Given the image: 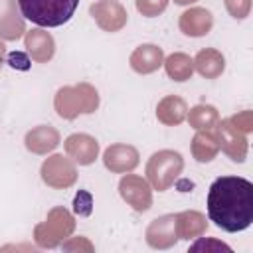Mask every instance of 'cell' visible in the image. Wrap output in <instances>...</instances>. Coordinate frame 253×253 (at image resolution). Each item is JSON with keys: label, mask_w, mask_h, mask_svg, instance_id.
<instances>
[{"label": "cell", "mask_w": 253, "mask_h": 253, "mask_svg": "<svg viewBox=\"0 0 253 253\" xmlns=\"http://www.w3.org/2000/svg\"><path fill=\"white\" fill-rule=\"evenodd\" d=\"M184 168V158L176 150H158L150 156L146 164V178L154 190H168Z\"/></svg>", "instance_id": "277c9868"}, {"label": "cell", "mask_w": 253, "mask_h": 253, "mask_svg": "<svg viewBox=\"0 0 253 253\" xmlns=\"http://www.w3.org/2000/svg\"><path fill=\"white\" fill-rule=\"evenodd\" d=\"M208 223L200 211H182L176 215V233L178 239H194L206 231Z\"/></svg>", "instance_id": "44dd1931"}, {"label": "cell", "mask_w": 253, "mask_h": 253, "mask_svg": "<svg viewBox=\"0 0 253 253\" xmlns=\"http://www.w3.org/2000/svg\"><path fill=\"white\" fill-rule=\"evenodd\" d=\"M241 132H249L251 130V113L249 111H245V113H239V115H235V117H231L229 119Z\"/></svg>", "instance_id": "83f0119b"}, {"label": "cell", "mask_w": 253, "mask_h": 253, "mask_svg": "<svg viewBox=\"0 0 253 253\" xmlns=\"http://www.w3.org/2000/svg\"><path fill=\"white\" fill-rule=\"evenodd\" d=\"M162 63H164V51L154 43H142L130 53V67L140 75L154 73Z\"/></svg>", "instance_id": "9a60e30c"}, {"label": "cell", "mask_w": 253, "mask_h": 253, "mask_svg": "<svg viewBox=\"0 0 253 253\" xmlns=\"http://www.w3.org/2000/svg\"><path fill=\"white\" fill-rule=\"evenodd\" d=\"M79 0H18L22 18L40 28H57L71 20Z\"/></svg>", "instance_id": "7a4b0ae2"}, {"label": "cell", "mask_w": 253, "mask_h": 253, "mask_svg": "<svg viewBox=\"0 0 253 253\" xmlns=\"http://www.w3.org/2000/svg\"><path fill=\"white\" fill-rule=\"evenodd\" d=\"M119 192L121 198L136 211H146L152 206V192L146 180L134 174H126L119 182Z\"/></svg>", "instance_id": "ba28073f"}, {"label": "cell", "mask_w": 253, "mask_h": 253, "mask_svg": "<svg viewBox=\"0 0 253 253\" xmlns=\"http://www.w3.org/2000/svg\"><path fill=\"white\" fill-rule=\"evenodd\" d=\"M202 249H206V251H231V247L229 245H225V243H221V241H217V239H204V237H200L194 245H190V251H202Z\"/></svg>", "instance_id": "484cf974"}, {"label": "cell", "mask_w": 253, "mask_h": 253, "mask_svg": "<svg viewBox=\"0 0 253 253\" xmlns=\"http://www.w3.org/2000/svg\"><path fill=\"white\" fill-rule=\"evenodd\" d=\"M162 65H164L168 77L174 79V81H188L192 77V73H194V61H192V57L186 55V53H180V51L168 55Z\"/></svg>", "instance_id": "7402d4cb"}, {"label": "cell", "mask_w": 253, "mask_h": 253, "mask_svg": "<svg viewBox=\"0 0 253 253\" xmlns=\"http://www.w3.org/2000/svg\"><path fill=\"white\" fill-rule=\"evenodd\" d=\"M26 32L24 18L16 0H0V38L18 40Z\"/></svg>", "instance_id": "4fadbf2b"}, {"label": "cell", "mask_w": 253, "mask_h": 253, "mask_svg": "<svg viewBox=\"0 0 253 253\" xmlns=\"http://www.w3.org/2000/svg\"><path fill=\"white\" fill-rule=\"evenodd\" d=\"M4 57H6V47H4V43L0 42V67H2V63H4Z\"/></svg>", "instance_id": "f1b7e54d"}, {"label": "cell", "mask_w": 253, "mask_h": 253, "mask_svg": "<svg viewBox=\"0 0 253 253\" xmlns=\"http://www.w3.org/2000/svg\"><path fill=\"white\" fill-rule=\"evenodd\" d=\"M180 30L184 36H190V38H202L206 36L211 26H213V16L210 10L206 8H190L186 10L182 16H180V22H178Z\"/></svg>", "instance_id": "5bb4252c"}, {"label": "cell", "mask_w": 253, "mask_h": 253, "mask_svg": "<svg viewBox=\"0 0 253 253\" xmlns=\"http://www.w3.org/2000/svg\"><path fill=\"white\" fill-rule=\"evenodd\" d=\"M186 119L196 130H211L219 123V113L211 105H196L194 109H190Z\"/></svg>", "instance_id": "603a6c76"}, {"label": "cell", "mask_w": 253, "mask_h": 253, "mask_svg": "<svg viewBox=\"0 0 253 253\" xmlns=\"http://www.w3.org/2000/svg\"><path fill=\"white\" fill-rule=\"evenodd\" d=\"M65 146V154L77 162L79 166H87V164H93L97 154H99V142L89 136V134H81V132H75L71 136L65 138L63 142Z\"/></svg>", "instance_id": "30bf717a"}, {"label": "cell", "mask_w": 253, "mask_h": 253, "mask_svg": "<svg viewBox=\"0 0 253 253\" xmlns=\"http://www.w3.org/2000/svg\"><path fill=\"white\" fill-rule=\"evenodd\" d=\"M225 8L235 20H243L251 10V0H225Z\"/></svg>", "instance_id": "d4e9b609"}, {"label": "cell", "mask_w": 253, "mask_h": 253, "mask_svg": "<svg viewBox=\"0 0 253 253\" xmlns=\"http://www.w3.org/2000/svg\"><path fill=\"white\" fill-rule=\"evenodd\" d=\"M8 63H10L14 69L26 71V69L30 67V57H28L26 53H22V51H14V53L8 55Z\"/></svg>", "instance_id": "4316f807"}, {"label": "cell", "mask_w": 253, "mask_h": 253, "mask_svg": "<svg viewBox=\"0 0 253 253\" xmlns=\"http://www.w3.org/2000/svg\"><path fill=\"white\" fill-rule=\"evenodd\" d=\"M59 144V132L49 125H40L26 134V148L34 154H47Z\"/></svg>", "instance_id": "e0dca14e"}, {"label": "cell", "mask_w": 253, "mask_h": 253, "mask_svg": "<svg viewBox=\"0 0 253 253\" xmlns=\"http://www.w3.org/2000/svg\"><path fill=\"white\" fill-rule=\"evenodd\" d=\"M103 162L111 172H130L138 166V150L130 144H111L103 152Z\"/></svg>", "instance_id": "7c38bea8"}, {"label": "cell", "mask_w": 253, "mask_h": 253, "mask_svg": "<svg viewBox=\"0 0 253 253\" xmlns=\"http://www.w3.org/2000/svg\"><path fill=\"white\" fill-rule=\"evenodd\" d=\"M166 6H168V0H136V10L146 18H154L162 14Z\"/></svg>", "instance_id": "cb8c5ba5"}, {"label": "cell", "mask_w": 253, "mask_h": 253, "mask_svg": "<svg viewBox=\"0 0 253 253\" xmlns=\"http://www.w3.org/2000/svg\"><path fill=\"white\" fill-rule=\"evenodd\" d=\"M89 12H91L93 20L97 22V26L105 32H119V30H123V26L128 20L126 10L117 0H99V2L91 4Z\"/></svg>", "instance_id": "9c48e42d"}, {"label": "cell", "mask_w": 253, "mask_h": 253, "mask_svg": "<svg viewBox=\"0 0 253 253\" xmlns=\"http://www.w3.org/2000/svg\"><path fill=\"white\" fill-rule=\"evenodd\" d=\"M146 241L154 249H168L178 241L176 233V215H160L150 221L146 229Z\"/></svg>", "instance_id": "8fae6325"}, {"label": "cell", "mask_w": 253, "mask_h": 253, "mask_svg": "<svg viewBox=\"0 0 253 253\" xmlns=\"http://www.w3.org/2000/svg\"><path fill=\"white\" fill-rule=\"evenodd\" d=\"M194 61V69L206 77V79H215L223 73L225 69V57L213 49V47H206V49H200L198 55L192 59Z\"/></svg>", "instance_id": "ac0fdd59"}, {"label": "cell", "mask_w": 253, "mask_h": 253, "mask_svg": "<svg viewBox=\"0 0 253 253\" xmlns=\"http://www.w3.org/2000/svg\"><path fill=\"white\" fill-rule=\"evenodd\" d=\"M219 152L215 130H198L192 138V154L198 162H211Z\"/></svg>", "instance_id": "ffe728a7"}, {"label": "cell", "mask_w": 253, "mask_h": 253, "mask_svg": "<svg viewBox=\"0 0 253 253\" xmlns=\"http://www.w3.org/2000/svg\"><path fill=\"white\" fill-rule=\"evenodd\" d=\"M71 231H73V217L63 208H55L49 211L47 219L36 227V241L42 247H55Z\"/></svg>", "instance_id": "5b68a950"}, {"label": "cell", "mask_w": 253, "mask_h": 253, "mask_svg": "<svg viewBox=\"0 0 253 253\" xmlns=\"http://www.w3.org/2000/svg\"><path fill=\"white\" fill-rule=\"evenodd\" d=\"M24 43H26L28 55L34 61H38V63L49 61L53 57V53H55L53 38L47 32H43V30H30V32H26Z\"/></svg>", "instance_id": "2e32d148"}, {"label": "cell", "mask_w": 253, "mask_h": 253, "mask_svg": "<svg viewBox=\"0 0 253 253\" xmlns=\"http://www.w3.org/2000/svg\"><path fill=\"white\" fill-rule=\"evenodd\" d=\"M188 115V105L182 97L178 95H168L164 97L158 107H156V119L166 125V126H176L180 125Z\"/></svg>", "instance_id": "d6986e66"}, {"label": "cell", "mask_w": 253, "mask_h": 253, "mask_svg": "<svg viewBox=\"0 0 253 253\" xmlns=\"http://www.w3.org/2000/svg\"><path fill=\"white\" fill-rule=\"evenodd\" d=\"M99 105V95L89 83L61 87L55 95V111L61 119H75L83 113H93Z\"/></svg>", "instance_id": "3957f363"}, {"label": "cell", "mask_w": 253, "mask_h": 253, "mask_svg": "<svg viewBox=\"0 0 253 253\" xmlns=\"http://www.w3.org/2000/svg\"><path fill=\"white\" fill-rule=\"evenodd\" d=\"M208 217L215 227L237 233L253 221V184L241 176H219L208 192Z\"/></svg>", "instance_id": "6da1fadb"}, {"label": "cell", "mask_w": 253, "mask_h": 253, "mask_svg": "<svg viewBox=\"0 0 253 253\" xmlns=\"http://www.w3.org/2000/svg\"><path fill=\"white\" fill-rule=\"evenodd\" d=\"M174 2H176V4H182V6H184V4H192V2H196V0H174Z\"/></svg>", "instance_id": "f546056e"}, {"label": "cell", "mask_w": 253, "mask_h": 253, "mask_svg": "<svg viewBox=\"0 0 253 253\" xmlns=\"http://www.w3.org/2000/svg\"><path fill=\"white\" fill-rule=\"evenodd\" d=\"M42 180L51 188H69L77 180L75 164L63 154H53L42 164Z\"/></svg>", "instance_id": "8992f818"}, {"label": "cell", "mask_w": 253, "mask_h": 253, "mask_svg": "<svg viewBox=\"0 0 253 253\" xmlns=\"http://www.w3.org/2000/svg\"><path fill=\"white\" fill-rule=\"evenodd\" d=\"M213 130H215L219 148H221L233 162H243V160H245V154H247V138H245V134H243L229 119L219 121Z\"/></svg>", "instance_id": "52a82bcc"}]
</instances>
